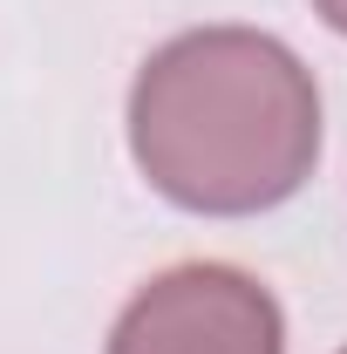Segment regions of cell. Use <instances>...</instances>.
I'll list each match as a JSON object with an SVG mask.
<instances>
[{
	"mask_svg": "<svg viewBox=\"0 0 347 354\" xmlns=\"http://www.w3.org/2000/svg\"><path fill=\"white\" fill-rule=\"evenodd\" d=\"M313 14H320L334 35H347V0H313Z\"/></svg>",
	"mask_w": 347,
	"mask_h": 354,
	"instance_id": "obj_3",
	"label": "cell"
},
{
	"mask_svg": "<svg viewBox=\"0 0 347 354\" xmlns=\"http://www.w3.org/2000/svg\"><path fill=\"white\" fill-rule=\"evenodd\" d=\"M341 354H347V348H341Z\"/></svg>",
	"mask_w": 347,
	"mask_h": 354,
	"instance_id": "obj_4",
	"label": "cell"
},
{
	"mask_svg": "<svg viewBox=\"0 0 347 354\" xmlns=\"http://www.w3.org/2000/svg\"><path fill=\"white\" fill-rule=\"evenodd\" d=\"M130 157L184 212H272L320 164L313 68L259 28H191L136 68Z\"/></svg>",
	"mask_w": 347,
	"mask_h": 354,
	"instance_id": "obj_1",
	"label": "cell"
},
{
	"mask_svg": "<svg viewBox=\"0 0 347 354\" xmlns=\"http://www.w3.org/2000/svg\"><path fill=\"white\" fill-rule=\"evenodd\" d=\"M109 354H286V320L252 272L184 259L116 313Z\"/></svg>",
	"mask_w": 347,
	"mask_h": 354,
	"instance_id": "obj_2",
	"label": "cell"
}]
</instances>
